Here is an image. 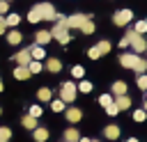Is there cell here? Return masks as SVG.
<instances>
[{"label":"cell","instance_id":"4dcf8cb0","mask_svg":"<svg viewBox=\"0 0 147 142\" xmlns=\"http://www.w3.org/2000/svg\"><path fill=\"white\" fill-rule=\"evenodd\" d=\"M28 115H30V117H34V119H39V117H41V105H30Z\"/></svg>","mask_w":147,"mask_h":142},{"label":"cell","instance_id":"1f68e13d","mask_svg":"<svg viewBox=\"0 0 147 142\" xmlns=\"http://www.w3.org/2000/svg\"><path fill=\"white\" fill-rule=\"evenodd\" d=\"M145 119H147V112H145V108L133 112V121H145Z\"/></svg>","mask_w":147,"mask_h":142},{"label":"cell","instance_id":"d6a6232c","mask_svg":"<svg viewBox=\"0 0 147 142\" xmlns=\"http://www.w3.org/2000/svg\"><path fill=\"white\" fill-rule=\"evenodd\" d=\"M133 30H136V32H138V34H145V32H147V21H138V23H136V27H133Z\"/></svg>","mask_w":147,"mask_h":142},{"label":"cell","instance_id":"ee69618b","mask_svg":"<svg viewBox=\"0 0 147 142\" xmlns=\"http://www.w3.org/2000/svg\"><path fill=\"white\" fill-rule=\"evenodd\" d=\"M0 142H7V140H0Z\"/></svg>","mask_w":147,"mask_h":142},{"label":"cell","instance_id":"9a60e30c","mask_svg":"<svg viewBox=\"0 0 147 142\" xmlns=\"http://www.w3.org/2000/svg\"><path fill=\"white\" fill-rule=\"evenodd\" d=\"M103 135H106L108 140H117V137H119V126H115V124H108V126L103 128Z\"/></svg>","mask_w":147,"mask_h":142},{"label":"cell","instance_id":"484cf974","mask_svg":"<svg viewBox=\"0 0 147 142\" xmlns=\"http://www.w3.org/2000/svg\"><path fill=\"white\" fill-rule=\"evenodd\" d=\"M28 69H30V73H32V76H34V73H39V71H41V69H44V64H41V62H39V60H32V62H30V64H28Z\"/></svg>","mask_w":147,"mask_h":142},{"label":"cell","instance_id":"f35d334b","mask_svg":"<svg viewBox=\"0 0 147 142\" xmlns=\"http://www.w3.org/2000/svg\"><path fill=\"white\" fill-rule=\"evenodd\" d=\"M78 142H92V140H90V137H80Z\"/></svg>","mask_w":147,"mask_h":142},{"label":"cell","instance_id":"2e32d148","mask_svg":"<svg viewBox=\"0 0 147 142\" xmlns=\"http://www.w3.org/2000/svg\"><path fill=\"white\" fill-rule=\"evenodd\" d=\"M115 105L119 108V110H129L131 108V96H115Z\"/></svg>","mask_w":147,"mask_h":142},{"label":"cell","instance_id":"8fae6325","mask_svg":"<svg viewBox=\"0 0 147 142\" xmlns=\"http://www.w3.org/2000/svg\"><path fill=\"white\" fill-rule=\"evenodd\" d=\"M64 117H67V121H71V124H76V121H80V117H83V112H80L78 108H67V110H64Z\"/></svg>","mask_w":147,"mask_h":142},{"label":"cell","instance_id":"e575fe53","mask_svg":"<svg viewBox=\"0 0 147 142\" xmlns=\"http://www.w3.org/2000/svg\"><path fill=\"white\" fill-rule=\"evenodd\" d=\"M87 55H90V60H99V57H101V53H99V48H96V46H92V48L87 50Z\"/></svg>","mask_w":147,"mask_h":142},{"label":"cell","instance_id":"f546056e","mask_svg":"<svg viewBox=\"0 0 147 142\" xmlns=\"http://www.w3.org/2000/svg\"><path fill=\"white\" fill-rule=\"evenodd\" d=\"M71 76H74V78H78V80H83V76H85V69H83L80 64H76V66L71 69Z\"/></svg>","mask_w":147,"mask_h":142},{"label":"cell","instance_id":"d4e9b609","mask_svg":"<svg viewBox=\"0 0 147 142\" xmlns=\"http://www.w3.org/2000/svg\"><path fill=\"white\" fill-rule=\"evenodd\" d=\"M78 92L90 94V92H92V82H90V80H85V78H83V80H78Z\"/></svg>","mask_w":147,"mask_h":142},{"label":"cell","instance_id":"74e56055","mask_svg":"<svg viewBox=\"0 0 147 142\" xmlns=\"http://www.w3.org/2000/svg\"><path fill=\"white\" fill-rule=\"evenodd\" d=\"M106 112H108V115H110V117H115V115H117V112H119V108H117V105H115V103H113V105H108V108H106Z\"/></svg>","mask_w":147,"mask_h":142},{"label":"cell","instance_id":"3957f363","mask_svg":"<svg viewBox=\"0 0 147 142\" xmlns=\"http://www.w3.org/2000/svg\"><path fill=\"white\" fill-rule=\"evenodd\" d=\"M51 34H53V39H55V41H60L62 46H64V44H69V41H71V37H69V25H67V18L57 21V23L53 25Z\"/></svg>","mask_w":147,"mask_h":142},{"label":"cell","instance_id":"8d00e7d4","mask_svg":"<svg viewBox=\"0 0 147 142\" xmlns=\"http://www.w3.org/2000/svg\"><path fill=\"white\" fill-rule=\"evenodd\" d=\"M7 27H9V25H7V18L0 16V34H7Z\"/></svg>","mask_w":147,"mask_h":142},{"label":"cell","instance_id":"836d02e7","mask_svg":"<svg viewBox=\"0 0 147 142\" xmlns=\"http://www.w3.org/2000/svg\"><path fill=\"white\" fill-rule=\"evenodd\" d=\"M9 137H11L9 126H0V140H7V142H9Z\"/></svg>","mask_w":147,"mask_h":142},{"label":"cell","instance_id":"52a82bcc","mask_svg":"<svg viewBox=\"0 0 147 142\" xmlns=\"http://www.w3.org/2000/svg\"><path fill=\"white\" fill-rule=\"evenodd\" d=\"M87 21H90L87 14H71V16H67V25H69V30H80L83 23H87Z\"/></svg>","mask_w":147,"mask_h":142},{"label":"cell","instance_id":"7402d4cb","mask_svg":"<svg viewBox=\"0 0 147 142\" xmlns=\"http://www.w3.org/2000/svg\"><path fill=\"white\" fill-rule=\"evenodd\" d=\"M99 103H101V108H108V105L115 103V96H113V94H101V96H99Z\"/></svg>","mask_w":147,"mask_h":142},{"label":"cell","instance_id":"cb8c5ba5","mask_svg":"<svg viewBox=\"0 0 147 142\" xmlns=\"http://www.w3.org/2000/svg\"><path fill=\"white\" fill-rule=\"evenodd\" d=\"M96 48H99V53H101V55H106V53H110V48H113V46H110V41H108V39H101V41L96 44Z\"/></svg>","mask_w":147,"mask_h":142},{"label":"cell","instance_id":"7dc6e473","mask_svg":"<svg viewBox=\"0 0 147 142\" xmlns=\"http://www.w3.org/2000/svg\"><path fill=\"white\" fill-rule=\"evenodd\" d=\"M7 2H9V0H7Z\"/></svg>","mask_w":147,"mask_h":142},{"label":"cell","instance_id":"4316f807","mask_svg":"<svg viewBox=\"0 0 147 142\" xmlns=\"http://www.w3.org/2000/svg\"><path fill=\"white\" fill-rule=\"evenodd\" d=\"M51 110H53V112H62V110H64V101H62V98L51 101Z\"/></svg>","mask_w":147,"mask_h":142},{"label":"cell","instance_id":"d6986e66","mask_svg":"<svg viewBox=\"0 0 147 142\" xmlns=\"http://www.w3.org/2000/svg\"><path fill=\"white\" fill-rule=\"evenodd\" d=\"M78 140H80V133H78L74 126L64 131V142H78Z\"/></svg>","mask_w":147,"mask_h":142},{"label":"cell","instance_id":"44dd1931","mask_svg":"<svg viewBox=\"0 0 147 142\" xmlns=\"http://www.w3.org/2000/svg\"><path fill=\"white\" fill-rule=\"evenodd\" d=\"M21 124H23L28 131H34V128L39 126V124H37V119H34V117H30V115H25V117L21 119Z\"/></svg>","mask_w":147,"mask_h":142},{"label":"cell","instance_id":"ba28073f","mask_svg":"<svg viewBox=\"0 0 147 142\" xmlns=\"http://www.w3.org/2000/svg\"><path fill=\"white\" fill-rule=\"evenodd\" d=\"M11 60H14L18 66H28V64L32 62V53H30V48H21V50H18Z\"/></svg>","mask_w":147,"mask_h":142},{"label":"cell","instance_id":"7bdbcfd3","mask_svg":"<svg viewBox=\"0 0 147 142\" xmlns=\"http://www.w3.org/2000/svg\"><path fill=\"white\" fill-rule=\"evenodd\" d=\"M145 101H147V92H145Z\"/></svg>","mask_w":147,"mask_h":142},{"label":"cell","instance_id":"9c48e42d","mask_svg":"<svg viewBox=\"0 0 147 142\" xmlns=\"http://www.w3.org/2000/svg\"><path fill=\"white\" fill-rule=\"evenodd\" d=\"M51 39H53L51 30H39V32L34 34V44H37V46H46V44H48Z\"/></svg>","mask_w":147,"mask_h":142},{"label":"cell","instance_id":"30bf717a","mask_svg":"<svg viewBox=\"0 0 147 142\" xmlns=\"http://www.w3.org/2000/svg\"><path fill=\"white\" fill-rule=\"evenodd\" d=\"M46 71H51V73L62 71V60H57V57H48V60H46Z\"/></svg>","mask_w":147,"mask_h":142},{"label":"cell","instance_id":"ac0fdd59","mask_svg":"<svg viewBox=\"0 0 147 142\" xmlns=\"http://www.w3.org/2000/svg\"><path fill=\"white\" fill-rule=\"evenodd\" d=\"M124 94H126V82L124 80L113 82V96H124Z\"/></svg>","mask_w":147,"mask_h":142},{"label":"cell","instance_id":"277c9868","mask_svg":"<svg viewBox=\"0 0 147 142\" xmlns=\"http://www.w3.org/2000/svg\"><path fill=\"white\" fill-rule=\"evenodd\" d=\"M124 37L129 39V46L133 48V53H138V55H140V53H145V50H147V41H145V37H142V34H138L136 30H129Z\"/></svg>","mask_w":147,"mask_h":142},{"label":"cell","instance_id":"d590c367","mask_svg":"<svg viewBox=\"0 0 147 142\" xmlns=\"http://www.w3.org/2000/svg\"><path fill=\"white\" fill-rule=\"evenodd\" d=\"M7 11H9V2L0 0V16H7Z\"/></svg>","mask_w":147,"mask_h":142},{"label":"cell","instance_id":"83f0119b","mask_svg":"<svg viewBox=\"0 0 147 142\" xmlns=\"http://www.w3.org/2000/svg\"><path fill=\"white\" fill-rule=\"evenodd\" d=\"M136 82H138V89L147 92V73H140V76L136 78Z\"/></svg>","mask_w":147,"mask_h":142},{"label":"cell","instance_id":"6da1fadb","mask_svg":"<svg viewBox=\"0 0 147 142\" xmlns=\"http://www.w3.org/2000/svg\"><path fill=\"white\" fill-rule=\"evenodd\" d=\"M39 21H57V11L51 2H37L28 11V23H39Z\"/></svg>","mask_w":147,"mask_h":142},{"label":"cell","instance_id":"bcb514c9","mask_svg":"<svg viewBox=\"0 0 147 142\" xmlns=\"http://www.w3.org/2000/svg\"><path fill=\"white\" fill-rule=\"evenodd\" d=\"M92 142H96V140H92Z\"/></svg>","mask_w":147,"mask_h":142},{"label":"cell","instance_id":"f6af8a7d","mask_svg":"<svg viewBox=\"0 0 147 142\" xmlns=\"http://www.w3.org/2000/svg\"><path fill=\"white\" fill-rule=\"evenodd\" d=\"M0 115H2V108H0Z\"/></svg>","mask_w":147,"mask_h":142},{"label":"cell","instance_id":"c3c4849f","mask_svg":"<svg viewBox=\"0 0 147 142\" xmlns=\"http://www.w3.org/2000/svg\"><path fill=\"white\" fill-rule=\"evenodd\" d=\"M62 142H64V140H62Z\"/></svg>","mask_w":147,"mask_h":142},{"label":"cell","instance_id":"b9f144b4","mask_svg":"<svg viewBox=\"0 0 147 142\" xmlns=\"http://www.w3.org/2000/svg\"><path fill=\"white\" fill-rule=\"evenodd\" d=\"M145 112H147V101H145Z\"/></svg>","mask_w":147,"mask_h":142},{"label":"cell","instance_id":"ab89813d","mask_svg":"<svg viewBox=\"0 0 147 142\" xmlns=\"http://www.w3.org/2000/svg\"><path fill=\"white\" fill-rule=\"evenodd\" d=\"M126 142H138V137H129V140H126Z\"/></svg>","mask_w":147,"mask_h":142},{"label":"cell","instance_id":"7c38bea8","mask_svg":"<svg viewBox=\"0 0 147 142\" xmlns=\"http://www.w3.org/2000/svg\"><path fill=\"white\" fill-rule=\"evenodd\" d=\"M48 135H51V133H48V128H46V126H37V128L32 131V137H34L37 142H46V140H48Z\"/></svg>","mask_w":147,"mask_h":142},{"label":"cell","instance_id":"7a4b0ae2","mask_svg":"<svg viewBox=\"0 0 147 142\" xmlns=\"http://www.w3.org/2000/svg\"><path fill=\"white\" fill-rule=\"evenodd\" d=\"M119 64L124 69H133L136 73H145L147 71V60H142L138 53H122L119 55Z\"/></svg>","mask_w":147,"mask_h":142},{"label":"cell","instance_id":"ffe728a7","mask_svg":"<svg viewBox=\"0 0 147 142\" xmlns=\"http://www.w3.org/2000/svg\"><path fill=\"white\" fill-rule=\"evenodd\" d=\"M37 98H39V101H41V103H48V101H51V98H53V92H51V89H48V87H41V89H39V92H37Z\"/></svg>","mask_w":147,"mask_h":142},{"label":"cell","instance_id":"60d3db41","mask_svg":"<svg viewBox=\"0 0 147 142\" xmlns=\"http://www.w3.org/2000/svg\"><path fill=\"white\" fill-rule=\"evenodd\" d=\"M0 92H2V80H0Z\"/></svg>","mask_w":147,"mask_h":142},{"label":"cell","instance_id":"5bb4252c","mask_svg":"<svg viewBox=\"0 0 147 142\" xmlns=\"http://www.w3.org/2000/svg\"><path fill=\"white\" fill-rule=\"evenodd\" d=\"M30 76H32V73H30L28 66H18V64H16V69H14V78H16V80H28Z\"/></svg>","mask_w":147,"mask_h":142},{"label":"cell","instance_id":"4fadbf2b","mask_svg":"<svg viewBox=\"0 0 147 142\" xmlns=\"http://www.w3.org/2000/svg\"><path fill=\"white\" fill-rule=\"evenodd\" d=\"M7 41H9V46H18V44L23 41V34H21L18 30H9V32H7Z\"/></svg>","mask_w":147,"mask_h":142},{"label":"cell","instance_id":"e0dca14e","mask_svg":"<svg viewBox=\"0 0 147 142\" xmlns=\"http://www.w3.org/2000/svg\"><path fill=\"white\" fill-rule=\"evenodd\" d=\"M30 53H32V60H39V62L46 57V50H44V46H37V44H34V46H30Z\"/></svg>","mask_w":147,"mask_h":142},{"label":"cell","instance_id":"8992f818","mask_svg":"<svg viewBox=\"0 0 147 142\" xmlns=\"http://www.w3.org/2000/svg\"><path fill=\"white\" fill-rule=\"evenodd\" d=\"M133 21V11L131 9H119V11H115V16H113V23L119 27V25H129Z\"/></svg>","mask_w":147,"mask_h":142},{"label":"cell","instance_id":"f1b7e54d","mask_svg":"<svg viewBox=\"0 0 147 142\" xmlns=\"http://www.w3.org/2000/svg\"><path fill=\"white\" fill-rule=\"evenodd\" d=\"M80 32H83V34H94V23H92V18H90L87 23H83Z\"/></svg>","mask_w":147,"mask_h":142},{"label":"cell","instance_id":"5b68a950","mask_svg":"<svg viewBox=\"0 0 147 142\" xmlns=\"http://www.w3.org/2000/svg\"><path fill=\"white\" fill-rule=\"evenodd\" d=\"M76 94H78V85H76V82L67 80V82L60 85V98H62L64 103H71V101L76 98Z\"/></svg>","mask_w":147,"mask_h":142},{"label":"cell","instance_id":"603a6c76","mask_svg":"<svg viewBox=\"0 0 147 142\" xmlns=\"http://www.w3.org/2000/svg\"><path fill=\"white\" fill-rule=\"evenodd\" d=\"M5 18H7V25H9V27H16V25L21 23V16H18V14H14V11H11V14H7Z\"/></svg>","mask_w":147,"mask_h":142}]
</instances>
